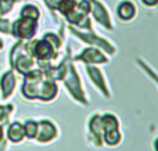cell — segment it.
Segmentation results:
<instances>
[{"instance_id":"21","label":"cell","mask_w":158,"mask_h":151,"mask_svg":"<svg viewBox=\"0 0 158 151\" xmlns=\"http://www.w3.org/2000/svg\"><path fill=\"white\" fill-rule=\"evenodd\" d=\"M14 110L13 104H7V105H0V125H7L8 124V118H10L11 112Z\"/></svg>"},{"instance_id":"15","label":"cell","mask_w":158,"mask_h":151,"mask_svg":"<svg viewBox=\"0 0 158 151\" xmlns=\"http://www.w3.org/2000/svg\"><path fill=\"white\" fill-rule=\"evenodd\" d=\"M103 141H104V146H110V147L119 146L121 141H122V133H121L119 128L104 130L103 132Z\"/></svg>"},{"instance_id":"23","label":"cell","mask_w":158,"mask_h":151,"mask_svg":"<svg viewBox=\"0 0 158 151\" xmlns=\"http://www.w3.org/2000/svg\"><path fill=\"white\" fill-rule=\"evenodd\" d=\"M43 2H44V4H46L47 10H49L50 14L53 15V18L57 19V15H56V13H57V7H58V4H60L61 0H43Z\"/></svg>"},{"instance_id":"19","label":"cell","mask_w":158,"mask_h":151,"mask_svg":"<svg viewBox=\"0 0 158 151\" xmlns=\"http://www.w3.org/2000/svg\"><path fill=\"white\" fill-rule=\"evenodd\" d=\"M21 17H28V18H33V19H39L40 18V10L39 7H36L35 4H25L24 7L19 11Z\"/></svg>"},{"instance_id":"4","label":"cell","mask_w":158,"mask_h":151,"mask_svg":"<svg viewBox=\"0 0 158 151\" xmlns=\"http://www.w3.org/2000/svg\"><path fill=\"white\" fill-rule=\"evenodd\" d=\"M39 28V19L21 17L11 24V35L19 40H31L35 38Z\"/></svg>"},{"instance_id":"11","label":"cell","mask_w":158,"mask_h":151,"mask_svg":"<svg viewBox=\"0 0 158 151\" xmlns=\"http://www.w3.org/2000/svg\"><path fill=\"white\" fill-rule=\"evenodd\" d=\"M57 96H58L57 82L53 79H49V78H44L40 83V88H39L38 100L43 103H49V101H53Z\"/></svg>"},{"instance_id":"6","label":"cell","mask_w":158,"mask_h":151,"mask_svg":"<svg viewBox=\"0 0 158 151\" xmlns=\"http://www.w3.org/2000/svg\"><path fill=\"white\" fill-rule=\"evenodd\" d=\"M89 3H90V15L93 17V19L98 25L106 28L107 31H114V22H112L108 8L100 0H89Z\"/></svg>"},{"instance_id":"12","label":"cell","mask_w":158,"mask_h":151,"mask_svg":"<svg viewBox=\"0 0 158 151\" xmlns=\"http://www.w3.org/2000/svg\"><path fill=\"white\" fill-rule=\"evenodd\" d=\"M17 85V76L14 74V69H8L7 72H4L0 79V90H2V99L6 100L13 94L14 89Z\"/></svg>"},{"instance_id":"18","label":"cell","mask_w":158,"mask_h":151,"mask_svg":"<svg viewBox=\"0 0 158 151\" xmlns=\"http://www.w3.org/2000/svg\"><path fill=\"white\" fill-rule=\"evenodd\" d=\"M42 38H44L47 42H50V44H53V47H54L56 50H58V51H60L61 47H63V42H64L63 33L57 35V33H54V32H44Z\"/></svg>"},{"instance_id":"7","label":"cell","mask_w":158,"mask_h":151,"mask_svg":"<svg viewBox=\"0 0 158 151\" xmlns=\"http://www.w3.org/2000/svg\"><path fill=\"white\" fill-rule=\"evenodd\" d=\"M86 68V74L89 76V79L92 80V83L97 88V90L103 94L106 99H111V90L108 88V83L106 80L103 71L98 68L97 65H92V64H85Z\"/></svg>"},{"instance_id":"13","label":"cell","mask_w":158,"mask_h":151,"mask_svg":"<svg viewBox=\"0 0 158 151\" xmlns=\"http://www.w3.org/2000/svg\"><path fill=\"white\" fill-rule=\"evenodd\" d=\"M136 14H137V8H136V6H135V3L131 2V0H122V2L117 6L118 18L125 22L132 21V19L136 17Z\"/></svg>"},{"instance_id":"20","label":"cell","mask_w":158,"mask_h":151,"mask_svg":"<svg viewBox=\"0 0 158 151\" xmlns=\"http://www.w3.org/2000/svg\"><path fill=\"white\" fill-rule=\"evenodd\" d=\"M75 6H77V0H61L57 7V13L60 14V15L65 17L69 11L74 10Z\"/></svg>"},{"instance_id":"29","label":"cell","mask_w":158,"mask_h":151,"mask_svg":"<svg viewBox=\"0 0 158 151\" xmlns=\"http://www.w3.org/2000/svg\"><path fill=\"white\" fill-rule=\"evenodd\" d=\"M157 7H158V6H157Z\"/></svg>"},{"instance_id":"2","label":"cell","mask_w":158,"mask_h":151,"mask_svg":"<svg viewBox=\"0 0 158 151\" xmlns=\"http://www.w3.org/2000/svg\"><path fill=\"white\" fill-rule=\"evenodd\" d=\"M69 32L72 36H75L77 39H79L81 42H83L87 46H94L101 49L106 54L108 55H114L117 53V46H115L112 42H110L108 39L101 38L100 35L94 32V29L87 31V29H79V28L71 27L69 25Z\"/></svg>"},{"instance_id":"10","label":"cell","mask_w":158,"mask_h":151,"mask_svg":"<svg viewBox=\"0 0 158 151\" xmlns=\"http://www.w3.org/2000/svg\"><path fill=\"white\" fill-rule=\"evenodd\" d=\"M64 18H65V21L68 22L71 27L79 28V29H87V31L93 29L90 14H86V13H83V11H81L79 8H77V6H75L74 10L69 11Z\"/></svg>"},{"instance_id":"1","label":"cell","mask_w":158,"mask_h":151,"mask_svg":"<svg viewBox=\"0 0 158 151\" xmlns=\"http://www.w3.org/2000/svg\"><path fill=\"white\" fill-rule=\"evenodd\" d=\"M61 82L64 83V86H65V89L68 90L69 96H71L75 101H78L79 104H82V105H89V99H87V94H86V92H85L83 85H82L81 76H79V74L77 71L74 60L69 63L68 68H67V72Z\"/></svg>"},{"instance_id":"22","label":"cell","mask_w":158,"mask_h":151,"mask_svg":"<svg viewBox=\"0 0 158 151\" xmlns=\"http://www.w3.org/2000/svg\"><path fill=\"white\" fill-rule=\"evenodd\" d=\"M17 2L19 0H0V15H6L10 13Z\"/></svg>"},{"instance_id":"3","label":"cell","mask_w":158,"mask_h":151,"mask_svg":"<svg viewBox=\"0 0 158 151\" xmlns=\"http://www.w3.org/2000/svg\"><path fill=\"white\" fill-rule=\"evenodd\" d=\"M44 79L43 69L36 67V68L31 69L28 74L24 75V82L21 86V93L27 100H38L39 88H40L42 80Z\"/></svg>"},{"instance_id":"14","label":"cell","mask_w":158,"mask_h":151,"mask_svg":"<svg viewBox=\"0 0 158 151\" xmlns=\"http://www.w3.org/2000/svg\"><path fill=\"white\" fill-rule=\"evenodd\" d=\"M7 139L11 143H21L25 139V132H24V124L15 121L13 124L8 125L7 128Z\"/></svg>"},{"instance_id":"17","label":"cell","mask_w":158,"mask_h":151,"mask_svg":"<svg viewBox=\"0 0 158 151\" xmlns=\"http://www.w3.org/2000/svg\"><path fill=\"white\" fill-rule=\"evenodd\" d=\"M24 132H25V137L28 140H35L36 133H38V121L27 119L24 122Z\"/></svg>"},{"instance_id":"27","label":"cell","mask_w":158,"mask_h":151,"mask_svg":"<svg viewBox=\"0 0 158 151\" xmlns=\"http://www.w3.org/2000/svg\"><path fill=\"white\" fill-rule=\"evenodd\" d=\"M3 140V125H0V141Z\"/></svg>"},{"instance_id":"24","label":"cell","mask_w":158,"mask_h":151,"mask_svg":"<svg viewBox=\"0 0 158 151\" xmlns=\"http://www.w3.org/2000/svg\"><path fill=\"white\" fill-rule=\"evenodd\" d=\"M0 32L6 35H11V22L6 18L0 17Z\"/></svg>"},{"instance_id":"25","label":"cell","mask_w":158,"mask_h":151,"mask_svg":"<svg viewBox=\"0 0 158 151\" xmlns=\"http://www.w3.org/2000/svg\"><path fill=\"white\" fill-rule=\"evenodd\" d=\"M140 2L148 8H153V7H157L158 6V0H140Z\"/></svg>"},{"instance_id":"9","label":"cell","mask_w":158,"mask_h":151,"mask_svg":"<svg viewBox=\"0 0 158 151\" xmlns=\"http://www.w3.org/2000/svg\"><path fill=\"white\" fill-rule=\"evenodd\" d=\"M87 133H89V140L94 147H103V121H101V114H94L90 116L89 125H87Z\"/></svg>"},{"instance_id":"16","label":"cell","mask_w":158,"mask_h":151,"mask_svg":"<svg viewBox=\"0 0 158 151\" xmlns=\"http://www.w3.org/2000/svg\"><path fill=\"white\" fill-rule=\"evenodd\" d=\"M136 64L139 65V68L158 86V72H156V69H154L148 63H146L143 58H136Z\"/></svg>"},{"instance_id":"28","label":"cell","mask_w":158,"mask_h":151,"mask_svg":"<svg viewBox=\"0 0 158 151\" xmlns=\"http://www.w3.org/2000/svg\"><path fill=\"white\" fill-rule=\"evenodd\" d=\"M0 49H3V40L0 39Z\"/></svg>"},{"instance_id":"5","label":"cell","mask_w":158,"mask_h":151,"mask_svg":"<svg viewBox=\"0 0 158 151\" xmlns=\"http://www.w3.org/2000/svg\"><path fill=\"white\" fill-rule=\"evenodd\" d=\"M110 55L106 54L101 49L94 46H89L83 49L79 54L72 57L74 61H81L83 64H92V65H103V64L110 63Z\"/></svg>"},{"instance_id":"8","label":"cell","mask_w":158,"mask_h":151,"mask_svg":"<svg viewBox=\"0 0 158 151\" xmlns=\"http://www.w3.org/2000/svg\"><path fill=\"white\" fill-rule=\"evenodd\" d=\"M58 136V128L50 119H42L38 121V133H36L35 140L39 144H47L52 143Z\"/></svg>"},{"instance_id":"26","label":"cell","mask_w":158,"mask_h":151,"mask_svg":"<svg viewBox=\"0 0 158 151\" xmlns=\"http://www.w3.org/2000/svg\"><path fill=\"white\" fill-rule=\"evenodd\" d=\"M154 150L156 151H158V137L154 140Z\"/></svg>"}]
</instances>
